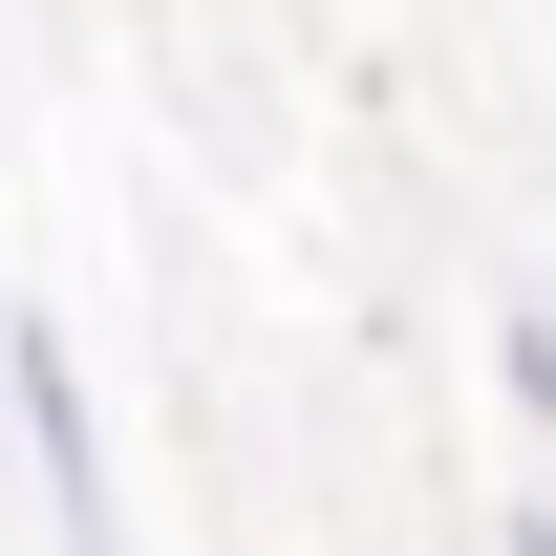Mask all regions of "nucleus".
Instances as JSON below:
<instances>
[{"label": "nucleus", "mask_w": 556, "mask_h": 556, "mask_svg": "<svg viewBox=\"0 0 556 556\" xmlns=\"http://www.w3.org/2000/svg\"><path fill=\"white\" fill-rule=\"evenodd\" d=\"M492 386H514V428H556V321H535V300L492 321Z\"/></svg>", "instance_id": "f257e3e1"}, {"label": "nucleus", "mask_w": 556, "mask_h": 556, "mask_svg": "<svg viewBox=\"0 0 556 556\" xmlns=\"http://www.w3.org/2000/svg\"><path fill=\"white\" fill-rule=\"evenodd\" d=\"M0 450H22V321H0Z\"/></svg>", "instance_id": "f03ea898"}, {"label": "nucleus", "mask_w": 556, "mask_h": 556, "mask_svg": "<svg viewBox=\"0 0 556 556\" xmlns=\"http://www.w3.org/2000/svg\"><path fill=\"white\" fill-rule=\"evenodd\" d=\"M492 556H556V514H514V535H492Z\"/></svg>", "instance_id": "7ed1b4c3"}]
</instances>
